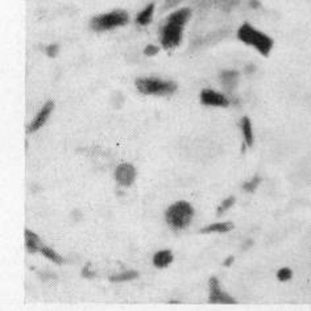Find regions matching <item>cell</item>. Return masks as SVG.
Wrapping results in <instances>:
<instances>
[{"mask_svg":"<svg viewBox=\"0 0 311 311\" xmlns=\"http://www.w3.org/2000/svg\"><path fill=\"white\" fill-rule=\"evenodd\" d=\"M191 16V9L185 7L173 12L164 21L160 29V41L165 49H173L180 45L186 23Z\"/></svg>","mask_w":311,"mask_h":311,"instance_id":"obj_1","label":"cell"},{"mask_svg":"<svg viewBox=\"0 0 311 311\" xmlns=\"http://www.w3.org/2000/svg\"><path fill=\"white\" fill-rule=\"evenodd\" d=\"M238 38L245 45L252 46L255 49L261 53L264 57H268L273 49V40L265 35L264 32L257 31L251 24L244 23L238 31Z\"/></svg>","mask_w":311,"mask_h":311,"instance_id":"obj_2","label":"cell"},{"mask_svg":"<svg viewBox=\"0 0 311 311\" xmlns=\"http://www.w3.org/2000/svg\"><path fill=\"white\" fill-rule=\"evenodd\" d=\"M193 218H194V208L191 207V204L186 201L173 203L165 212V219H166L167 224L173 230L177 231L189 227Z\"/></svg>","mask_w":311,"mask_h":311,"instance_id":"obj_3","label":"cell"},{"mask_svg":"<svg viewBox=\"0 0 311 311\" xmlns=\"http://www.w3.org/2000/svg\"><path fill=\"white\" fill-rule=\"evenodd\" d=\"M128 20H129V16H128L126 11L117 9V11H113V12L95 16L91 20V28L96 32L110 31V29H113V28L126 25L128 23Z\"/></svg>","mask_w":311,"mask_h":311,"instance_id":"obj_4","label":"cell"},{"mask_svg":"<svg viewBox=\"0 0 311 311\" xmlns=\"http://www.w3.org/2000/svg\"><path fill=\"white\" fill-rule=\"evenodd\" d=\"M136 87L145 95H171L177 90L174 82L161 81L156 78H140L136 81Z\"/></svg>","mask_w":311,"mask_h":311,"instance_id":"obj_5","label":"cell"},{"mask_svg":"<svg viewBox=\"0 0 311 311\" xmlns=\"http://www.w3.org/2000/svg\"><path fill=\"white\" fill-rule=\"evenodd\" d=\"M208 301L211 303H223V305H235L236 301L232 295L226 293L223 289L220 288V282L217 277H211L208 280Z\"/></svg>","mask_w":311,"mask_h":311,"instance_id":"obj_6","label":"cell"},{"mask_svg":"<svg viewBox=\"0 0 311 311\" xmlns=\"http://www.w3.org/2000/svg\"><path fill=\"white\" fill-rule=\"evenodd\" d=\"M201 102L204 106H211V107H228L230 100L226 95L214 91L211 89H204L201 92Z\"/></svg>","mask_w":311,"mask_h":311,"instance_id":"obj_7","label":"cell"},{"mask_svg":"<svg viewBox=\"0 0 311 311\" xmlns=\"http://www.w3.org/2000/svg\"><path fill=\"white\" fill-rule=\"evenodd\" d=\"M116 181L123 186H131L136 178V169L131 164H120L115 171Z\"/></svg>","mask_w":311,"mask_h":311,"instance_id":"obj_8","label":"cell"},{"mask_svg":"<svg viewBox=\"0 0 311 311\" xmlns=\"http://www.w3.org/2000/svg\"><path fill=\"white\" fill-rule=\"evenodd\" d=\"M53 107H55V103H53L52 100H49L48 103H45V106H44V107H42V110H41L40 112H38V115L36 116V119L32 122L31 126L28 127V132H35V131H37V129H40L41 127L45 124L46 119L49 117V115H50V112H52Z\"/></svg>","mask_w":311,"mask_h":311,"instance_id":"obj_9","label":"cell"},{"mask_svg":"<svg viewBox=\"0 0 311 311\" xmlns=\"http://www.w3.org/2000/svg\"><path fill=\"white\" fill-rule=\"evenodd\" d=\"M234 230V223L231 221H219V223H212L208 226L203 227L201 230V234H227Z\"/></svg>","mask_w":311,"mask_h":311,"instance_id":"obj_10","label":"cell"},{"mask_svg":"<svg viewBox=\"0 0 311 311\" xmlns=\"http://www.w3.org/2000/svg\"><path fill=\"white\" fill-rule=\"evenodd\" d=\"M238 81H239V73L235 70H224L220 74L221 85L224 86L227 90H234Z\"/></svg>","mask_w":311,"mask_h":311,"instance_id":"obj_11","label":"cell"},{"mask_svg":"<svg viewBox=\"0 0 311 311\" xmlns=\"http://www.w3.org/2000/svg\"><path fill=\"white\" fill-rule=\"evenodd\" d=\"M24 234H25V247H27L28 252H31V253L38 252V251L41 249V247H42L40 238L29 230H25Z\"/></svg>","mask_w":311,"mask_h":311,"instance_id":"obj_12","label":"cell"},{"mask_svg":"<svg viewBox=\"0 0 311 311\" xmlns=\"http://www.w3.org/2000/svg\"><path fill=\"white\" fill-rule=\"evenodd\" d=\"M241 127V132H243L244 141L247 146H252L253 145V129H252V122L248 116H244L240 122Z\"/></svg>","mask_w":311,"mask_h":311,"instance_id":"obj_13","label":"cell"},{"mask_svg":"<svg viewBox=\"0 0 311 311\" xmlns=\"http://www.w3.org/2000/svg\"><path fill=\"white\" fill-rule=\"evenodd\" d=\"M173 258H174V256H173V253L170 251H167V249L160 251V252L154 255L153 264L157 268H166L167 265H170L173 262Z\"/></svg>","mask_w":311,"mask_h":311,"instance_id":"obj_14","label":"cell"},{"mask_svg":"<svg viewBox=\"0 0 311 311\" xmlns=\"http://www.w3.org/2000/svg\"><path fill=\"white\" fill-rule=\"evenodd\" d=\"M153 11H154V4H149L144 11H141L140 14L137 15L136 18V21L140 24V25H148L150 21H152V16H153Z\"/></svg>","mask_w":311,"mask_h":311,"instance_id":"obj_15","label":"cell"},{"mask_svg":"<svg viewBox=\"0 0 311 311\" xmlns=\"http://www.w3.org/2000/svg\"><path fill=\"white\" fill-rule=\"evenodd\" d=\"M139 277V273L136 271H128L124 272V273H120V274L111 275L110 277V281L112 282H122V281H129L133 280V278H137Z\"/></svg>","mask_w":311,"mask_h":311,"instance_id":"obj_16","label":"cell"},{"mask_svg":"<svg viewBox=\"0 0 311 311\" xmlns=\"http://www.w3.org/2000/svg\"><path fill=\"white\" fill-rule=\"evenodd\" d=\"M40 252L42 253L46 258H49V260H52V261L55 262V264H62L63 262L62 257L59 256V255H57V253H55L52 248H49V247H44V245H42L40 249Z\"/></svg>","mask_w":311,"mask_h":311,"instance_id":"obj_17","label":"cell"},{"mask_svg":"<svg viewBox=\"0 0 311 311\" xmlns=\"http://www.w3.org/2000/svg\"><path fill=\"white\" fill-rule=\"evenodd\" d=\"M260 182H261V178L258 176H255L251 181L244 182L243 190L244 191H247V193H255L257 187H258V185H260Z\"/></svg>","mask_w":311,"mask_h":311,"instance_id":"obj_18","label":"cell"},{"mask_svg":"<svg viewBox=\"0 0 311 311\" xmlns=\"http://www.w3.org/2000/svg\"><path fill=\"white\" fill-rule=\"evenodd\" d=\"M234 203H235V197H228V198L224 199V201L219 204V207H218L217 210L218 217H220V215H223L224 212L228 211V208L232 207V206H234Z\"/></svg>","mask_w":311,"mask_h":311,"instance_id":"obj_19","label":"cell"},{"mask_svg":"<svg viewBox=\"0 0 311 311\" xmlns=\"http://www.w3.org/2000/svg\"><path fill=\"white\" fill-rule=\"evenodd\" d=\"M292 277H293V272H292V269H290V268H288V266L281 268L280 271L277 272V280L281 281V282H285V281L292 280Z\"/></svg>","mask_w":311,"mask_h":311,"instance_id":"obj_20","label":"cell"},{"mask_svg":"<svg viewBox=\"0 0 311 311\" xmlns=\"http://www.w3.org/2000/svg\"><path fill=\"white\" fill-rule=\"evenodd\" d=\"M217 4L221 7L223 9H231L239 0H215Z\"/></svg>","mask_w":311,"mask_h":311,"instance_id":"obj_21","label":"cell"},{"mask_svg":"<svg viewBox=\"0 0 311 311\" xmlns=\"http://www.w3.org/2000/svg\"><path fill=\"white\" fill-rule=\"evenodd\" d=\"M57 52H58V45L57 44H52V45L46 48V55H49V57H55Z\"/></svg>","mask_w":311,"mask_h":311,"instance_id":"obj_22","label":"cell"},{"mask_svg":"<svg viewBox=\"0 0 311 311\" xmlns=\"http://www.w3.org/2000/svg\"><path fill=\"white\" fill-rule=\"evenodd\" d=\"M158 50H160V49H158L157 46L148 45V46H146V48H145L144 55H157Z\"/></svg>","mask_w":311,"mask_h":311,"instance_id":"obj_23","label":"cell"},{"mask_svg":"<svg viewBox=\"0 0 311 311\" xmlns=\"http://www.w3.org/2000/svg\"><path fill=\"white\" fill-rule=\"evenodd\" d=\"M89 269H90V265L87 264V265L83 268V271H82V275H85V277H87V278H92V277H94V273L89 271Z\"/></svg>","mask_w":311,"mask_h":311,"instance_id":"obj_24","label":"cell"},{"mask_svg":"<svg viewBox=\"0 0 311 311\" xmlns=\"http://www.w3.org/2000/svg\"><path fill=\"white\" fill-rule=\"evenodd\" d=\"M234 260H235L234 256H228L226 258V260L223 261V266H226V268H228V266L232 265V262H234Z\"/></svg>","mask_w":311,"mask_h":311,"instance_id":"obj_25","label":"cell"},{"mask_svg":"<svg viewBox=\"0 0 311 311\" xmlns=\"http://www.w3.org/2000/svg\"><path fill=\"white\" fill-rule=\"evenodd\" d=\"M252 1V7H258V3H257V0H251Z\"/></svg>","mask_w":311,"mask_h":311,"instance_id":"obj_26","label":"cell"}]
</instances>
